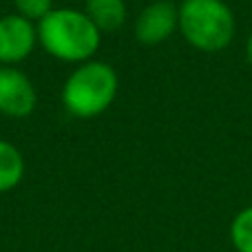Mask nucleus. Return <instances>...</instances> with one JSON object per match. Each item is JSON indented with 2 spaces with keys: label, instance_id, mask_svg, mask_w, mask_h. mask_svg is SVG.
<instances>
[{
  "label": "nucleus",
  "instance_id": "f257e3e1",
  "mask_svg": "<svg viewBox=\"0 0 252 252\" xmlns=\"http://www.w3.org/2000/svg\"><path fill=\"white\" fill-rule=\"evenodd\" d=\"M38 38L58 60L84 62L100 47V29L87 13L75 9H53L40 20Z\"/></svg>",
  "mask_w": 252,
  "mask_h": 252
},
{
  "label": "nucleus",
  "instance_id": "f03ea898",
  "mask_svg": "<svg viewBox=\"0 0 252 252\" xmlns=\"http://www.w3.org/2000/svg\"><path fill=\"white\" fill-rule=\"evenodd\" d=\"M179 29L199 51H221L235 38V16L221 0H184Z\"/></svg>",
  "mask_w": 252,
  "mask_h": 252
},
{
  "label": "nucleus",
  "instance_id": "7ed1b4c3",
  "mask_svg": "<svg viewBox=\"0 0 252 252\" xmlns=\"http://www.w3.org/2000/svg\"><path fill=\"white\" fill-rule=\"evenodd\" d=\"M118 93V75L104 62H87L69 75L62 89V102L75 118L104 113Z\"/></svg>",
  "mask_w": 252,
  "mask_h": 252
},
{
  "label": "nucleus",
  "instance_id": "20e7f679",
  "mask_svg": "<svg viewBox=\"0 0 252 252\" xmlns=\"http://www.w3.org/2000/svg\"><path fill=\"white\" fill-rule=\"evenodd\" d=\"M35 89L22 71L0 66V113L9 118H27L35 109Z\"/></svg>",
  "mask_w": 252,
  "mask_h": 252
},
{
  "label": "nucleus",
  "instance_id": "39448f33",
  "mask_svg": "<svg viewBox=\"0 0 252 252\" xmlns=\"http://www.w3.org/2000/svg\"><path fill=\"white\" fill-rule=\"evenodd\" d=\"M35 38L38 29H33L31 20L16 13L0 18V62L9 66L25 60L33 51Z\"/></svg>",
  "mask_w": 252,
  "mask_h": 252
},
{
  "label": "nucleus",
  "instance_id": "423d86ee",
  "mask_svg": "<svg viewBox=\"0 0 252 252\" xmlns=\"http://www.w3.org/2000/svg\"><path fill=\"white\" fill-rule=\"evenodd\" d=\"M179 27V9L166 0L148 4L135 22V35L142 44H159Z\"/></svg>",
  "mask_w": 252,
  "mask_h": 252
},
{
  "label": "nucleus",
  "instance_id": "0eeeda50",
  "mask_svg": "<svg viewBox=\"0 0 252 252\" xmlns=\"http://www.w3.org/2000/svg\"><path fill=\"white\" fill-rule=\"evenodd\" d=\"M89 20L102 31H115L126 20V4L124 0H87Z\"/></svg>",
  "mask_w": 252,
  "mask_h": 252
},
{
  "label": "nucleus",
  "instance_id": "6e6552de",
  "mask_svg": "<svg viewBox=\"0 0 252 252\" xmlns=\"http://www.w3.org/2000/svg\"><path fill=\"white\" fill-rule=\"evenodd\" d=\"M25 175V159L13 144L0 139V192H7L20 184Z\"/></svg>",
  "mask_w": 252,
  "mask_h": 252
},
{
  "label": "nucleus",
  "instance_id": "1a4fd4ad",
  "mask_svg": "<svg viewBox=\"0 0 252 252\" xmlns=\"http://www.w3.org/2000/svg\"><path fill=\"white\" fill-rule=\"evenodd\" d=\"M230 241L237 252H252V206L237 213L230 223Z\"/></svg>",
  "mask_w": 252,
  "mask_h": 252
},
{
  "label": "nucleus",
  "instance_id": "9d476101",
  "mask_svg": "<svg viewBox=\"0 0 252 252\" xmlns=\"http://www.w3.org/2000/svg\"><path fill=\"white\" fill-rule=\"evenodd\" d=\"M18 16L27 20H42L47 13L53 11V0H13Z\"/></svg>",
  "mask_w": 252,
  "mask_h": 252
},
{
  "label": "nucleus",
  "instance_id": "9b49d317",
  "mask_svg": "<svg viewBox=\"0 0 252 252\" xmlns=\"http://www.w3.org/2000/svg\"><path fill=\"white\" fill-rule=\"evenodd\" d=\"M246 58H248V62L252 64V33H250L248 42H246Z\"/></svg>",
  "mask_w": 252,
  "mask_h": 252
}]
</instances>
